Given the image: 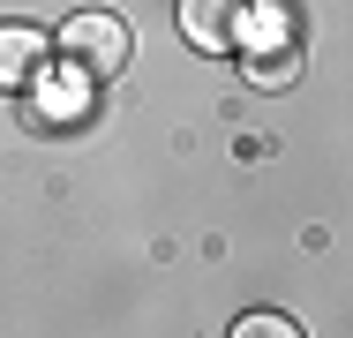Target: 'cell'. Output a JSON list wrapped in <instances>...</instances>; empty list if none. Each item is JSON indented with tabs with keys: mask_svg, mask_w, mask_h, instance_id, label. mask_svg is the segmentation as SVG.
<instances>
[{
	"mask_svg": "<svg viewBox=\"0 0 353 338\" xmlns=\"http://www.w3.org/2000/svg\"><path fill=\"white\" fill-rule=\"evenodd\" d=\"M38 53H46V38H38V30H23V23H15V30H0V75H8V83H23Z\"/></svg>",
	"mask_w": 353,
	"mask_h": 338,
	"instance_id": "3957f363",
	"label": "cell"
},
{
	"mask_svg": "<svg viewBox=\"0 0 353 338\" xmlns=\"http://www.w3.org/2000/svg\"><path fill=\"white\" fill-rule=\"evenodd\" d=\"M181 38H188L196 53L241 46V0H181Z\"/></svg>",
	"mask_w": 353,
	"mask_h": 338,
	"instance_id": "7a4b0ae2",
	"label": "cell"
},
{
	"mask_svg": "<svg viewBox=\"0 0 353 338\" xmlns=\"http://www.w3.org/2000/svg\"><path fill=\"white\" fill-rule=\"evenodd\" d=\"M233 338H301V331H293L285 316H241V324H233Z\"/></svg>",
	"mask_w": 353,
	"mask_h": 338,
	"instance_id": "5b68a950",
	"label": "cell"
},
{
	"mask_svg": "<svg viewBox=\"0 0 353 338\" xmlns=\"http://www.w3.org/2000/svg\"><path fill=\"white\" fill-rule=\"evenodd\" d=\"M61 61L83 75V83H105L113 68L128 61V23L121 15H75L61 30Z\"/></svg>",
	"mask_w": 353,
	"mask_h": 338,
	"instance_id": "6da1fadb",
	"label": "cell"
},
{
	"mask_svg": "<svg viewBox=\"0 0 353 338\" xmlns=\"http://www.w3.org/2000/svg\"><path fill=\"white\" fill-rule=\"evenodd\" d=\"M248 75H256V83H293V75H301V53H293V46H285V53H256Z\"/></svg>",
	"mask_w": 353,
	"mask_h": 338,
	"instance_id": "277c9868",
	"label": "cell"
}]
</instances>
